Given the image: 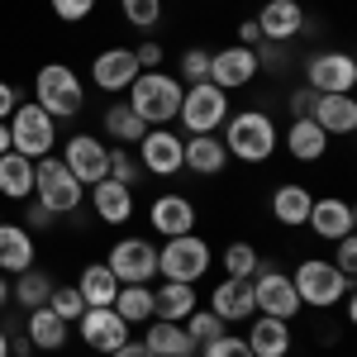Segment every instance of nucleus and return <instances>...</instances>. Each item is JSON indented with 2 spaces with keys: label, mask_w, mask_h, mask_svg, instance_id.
I'll list each match as a JSON object with an SVG mask.
<instances>
[{
  "label": "nucleus",
  "mask_w": 357,
  "mask_h": 357,
  "mask_svg": "<svg viewBox=\"0 0 357 357\" xmlns=\"http://www.w3.org/2000/svg\"><path fill=\"white\" fill-rule=\"evenodd\" d=\"M220 143L229 148V162H243V167H262L276 158L281 148V129L267 110H234L220 129Z\"/></svg>",
  "instance_id": "nucleus-1"
},
{
  "label": "nucleus",
  "mask_w": 357,
  "mask_h": 357,
  "mask_svg": "<svg viewBox=\"0 0 357 357\" xmlns=\"http://www.w3.org/2000/svg\"><path fill=\"white\" fill-rule=\"evenodd\" d=\"M181 96H186V86L176 82L172 72H162V67H153V72H138L134 86L124 91L129 110H134L138 119L148 124V129H167V124H176Z\"/></svg>",
  "instance_id": "nucleus-2"
},
{
  "label": "nucleus",
  "mask_w": 357,
  "mask_h": 357,
  "mask_svg": "<svg viewBox=\"0 0 357 357\" xmlns=\"http://www.w3.org/2000/svg\"><path fill=\"white\" fill-rule=\"evenodd\" d=\"M33 105L53 114V119H77L86 110V82L77 67L67 62H43L33 72Z\"/></svg>",
  "instance_id": "nucleus-3"
},
{
  "label": "nucleus",
  "mask_w": 357,
  "mask_h": 357,
  "mask_svg": "<svg viewBox=\"0 0 357 357\" xmlns=\"http://www.w3.org/2000/svg\"><path fill=\"white\" fill-rule=\"evenodd\" d=\"M215 267V248L205 243L200 234H176L158 243V281H186L200 286Z\"/></svg>",
  "instance_id": "nucleus-4"
},
{
  "label": "nucleus",
  "mask_w": 357,
  "mask_h": 357,
  "mask_svg": "<svg viewBox=\"0 0 357 357\" xmlns=\"http://www.w3.org/2000/svg\"><path fill=\"white\" fill-rule=\"evenodd\" d=\"M33 200H38L43 210H53L57 220H67V215H77L86 205V186L62 167L57 153H48V158L33 162Z\"/></svg>",
  "instance_id": "nucleus-5"
},
{
  "label": "nucleus",
  "mask_w": 357,
  "mask_h": 357,
  "mask_svg": "<svg viewBox=\"0 0 357 357\" xmlns=\"http://www.w3.org/2000/svg\"><path fill=\"white\" fill-rule=\"evenodd\" d=\"M291 286H296L305 310H329L353 291V276H343L329 257H301L291 272Z\"/></svg>",
  "instance_id": "nucleus-6"
},
{
  "label": "nucleus",
  "mask_w": 357,
  "mask_h": 357,
  "mask_svg": "<svg viewBox=\"0 0 357 357\" xmlns=\"http://www.w3.org/2000/svg\"><path fill=\"white\" fill-rule=\"evenodd\" d=\"M5 124H10V153H20V158H29V162L57 153V119L43 110V105H33V100L24 105V100H20Z\"/></svg>",
  "instance_id": "nucleus-7"
},
{
  "label": "nucleus",
  "mask_w": 357,
  "mask_h": 357,
  "mask_svg": "<svg viewBox=\"0 0 357 357\" xmlns=\"http://www.w3.org/2000/svg\"><path fill=\"white\" fill-rule=\"evenodd\" d=\"M105 267L119 276V286H153L158 281V243L143 234H124L110 243Z\"/></svg>",
  "instance_id": "nucleus-8"
},
{
  "label": "nucleus",
  "mask_w": 357,
  "mask_h": 357,
  "mask_svg": "<svg viewBox=\"0 0 357 357\" xmlns=\"http://www.w3.org/2000/svg\"><path fill=\"white\" fill-rule=\"evenodd\" d=\"M229 114H234V105H229V96H224L220 86L195 82V86H186V96H181L176 124H181L186 134H220Z\"/></svg>",
  "instance_id": "nucleus-9"
},
{
  "label": "nucleus",
  "mask_w": 357,
  "mask_h": 357,
  "mask_svg": "<svg viewBox=\"0 0 357 357\" xmlns=\"http://www.w3.org/2000/svg\"><path fill=\"white\" fill-rule=\"evenodd\" d=\"M252 286V310L257 314H272V319H286V324H296L301 319V296H296V286H291V272H276L262 262V272L248 281Z\"/></svg>",
  "instance_id": "nucleus-10"
},
{
  "label": "nucleus",
  "mask_w": 357,
  "mask_h": 357,
  "mask_svg": "<svg viewBox=\"0 0 357 357\" xmlns=\"http://www.w3.org/2000/svg\"><path fill=\"white\" fill-rule=\"evenodd\" d=\"M72 333L82 338L86 353H96V357H110L114 348H124V343L134 338V329L114 314V305H91L82 319L72 324Z\"/></svg>",
  "instance_id": "nucleus-11"
},
{
  "label": "nucleus",
  "mask_w": 357,
  "mask_h": 357,
  "mask_svg": "<svg viewBox=\"0 0 357 357\" xmlns=\"http://www.w3.org/2000/svg\"><path fill=\"white\" fill-rule=\"evenodd\" d=\"M305 86L319 96H353L357 91V57L343 48H324L305 62Z\"/></svg>",
  "instance_id": "nucleus-12"
},
{
  "label": "nucleus",
  "mask_w": 357,
  "mask_h": 357,
  "mask_svg": "<svg viewBox=\"0 0 357 357\" xmlns=\"http://www.w3.org/2000/svg\"><path fill=\"white\" fill-rule=\"evenodd\" d=\"M62 167L82 181V186H96V181H105V172H110V143H100V134H72L62 143Z\"/></svg>",
  "instance_id": "nucleus-13"
},
{
  "label": "nucleus",
  "mask_w": 357,
  "mask_h": 357,
  "mask_svg": "<svg viewBox=\"0 0 357 357\" xmlns=\"http://www.w3.org/2000/svg\"><path fill=\"white\" fill-rule=\"evenodd\" d=\"M138 167H143V176H158V181H172L176 172H181V134L167 124V129H148V134L138 138Z\"/></svg>",
  "instance_id": "nucleus-14"
},
{
  "label": "nucleus",
  "mask_w": 357,
  "mask_h": 357,
  "mask_svg": "<svg viewBox=\"0 0 357 357\" xmlns=\"http://www.w3.org/2000/svg\"><path fill=\"white\" fill-rule=\"evenodd\" d=\"M195 224H200V210H195L191 195L181 191H162L148 200V229L158 234V238H176V234H195Z\"/></svg>",
  "instance_id": "nucleus-15"
},
{
  "label": "nucleus",
  "mask_w": 357,
  "mask_h": 357,
  "mask_svg": "<svg viewBox=\"0 0 357 357\" xmlns=\"http://www.w3.org/2000/svg\"><path fill=\"white\" fill-rule=\"evenodd\" d=\"M257 72H262V67H257V53L243 48V43H229V48H215V53H210V86H220L224 96L252 86Z\"/></svg>",
  "instance_id": "nucleus-16"
},
{
  "label": "nucleus",
  "mask_w": 357,
  "mask_h": 357,
  "mask_svg": "<svg viewBox=\"0 0 357 357\" xmlns=\"http://www.w3.org/2000/svg\"><path fill=\"white\" fill-rule=\"evenodd\" d=\"M143 72L138 67V57L134 48H100V53L91 57V86L100 91V96H124L129 86H134V77Z\"/></svg>",
  "instance_id": "nucleus-17"
},
{
  "label": "nucleus",
  "mask_w": 357,
  "mask_h": 357,
  "mask_svg": "<svg viewBox=\"0 0 357 357\" xmlns=\"http://www.w3.org/2000/svg\"><path fill=\"white\" fill-rule=\"evenodd\" d=\"M305 229L314 234V238H324V243H338L343 234H353L357 229V210L353 200H343V195H314V205H310V220Z\"/></svg>",
  "instance_id": "nucleus-18"
},
{
  "label": "nucleus",
  "mask_w": 357,
  "mask_h": 357,
  "mask_svg": "<svg viewBox=\"0 0 357 357\" xmlns=\"http://www.w3.org/2000/svg\"><path fill=\"white\" fill-rule=\"evenodd\" d=\"M86 200H91V215L100 224H110V229H124V224L134 220L138 200H134V186H124V181H96V186H86Z\"/></svg>",
  "instance_id": "nucleus-19"
},
{
  "label": "nucleus",
  "mask_w": 357,
  "mask_h": 357,
  "mask_svg": "<svg viewBox=\"0 0 357 357\" xmlns=\"http://www.w3.org/2000/svg\"><path fill=\"white\" fill-rule=\"evenodd\" d=\"M257 29H262L267 43H286V48H291L305 29H310V20H305L301 0H267V5L257 10Z\"/></svg>",
  "instance_id": "nucleus-20"
},
{
  "label": "nucleus",
  "mask_w": 357,
  "mask_h": 357,
  "mask_svg": "<svg viewBox=\"0 0 357 357\" xmlns=\"http://www.w3.org/2000/svg\"><path fill=\"white\" fill-rule=\"evenodd\" d=\"M229 167V148L220 143V134H181V172L215 181Z\"/></svg>",
  "instance_id": "nucleus-21"
},
{
  "label": "nucleus",
  "mask_w": 357,
  "mask_h": 357,
  "mask_svg": "<svg viewBox=\"0 0 357 357\" xmlns=\"http://www.w3.org/2000/svg\"><path fill=\"white\" fill-rule=\"evenodd\" d=\"M248 353L252 357H291L296 348V333L286 319H272V314H252L248 319V333H243Z\"/></svg>",
  "instance_id": "nucleus-22"
},
{
  "label": "nucleus",
  "mask_w": 357,
  "mask_h": 357,
  "mask_svg": "<svg viewBox=\"0 0 357 357\" xmlns=\"http://www.w3.org/2000/svg\"><path fill=\"white\" fill-rule=\"evenodd\" d=\"M24 333H29V343H33V353H62L72 343V324L62 314H53L48 305H38V310L24 314Z\"/></svg>",
  "instance_id": "nucleus-23"
},
{
  "label": "nucleus",
  "mask_w": 357,
  "mask_h": 357,
  "mask_svg": "<svg viewBox=\"0 0 357 357\" xmlns=\"http://www.w3.org/2000/svg\"><path fill=\"white\" fill-rule=\"evenodd\" d=\"M205 310H215L224 324H248L257 310H252V286L248 281H234V276H224L215 281V291H210V305Z\"/></svg>",
  "instance_id": "nucleus-24"
},
{
  "label": "nucleus",
  "mask_w": 357,
  "mask_h": 357,
  "mask_svg": "<svg viewBox=\"0 0 357 357\" xmlns=\"http://www.w3.org/2000/svg\"><path fill=\"white\" fill-rule=\"evenodd\" d=\"M281 148H286L296 162H324V158H329V134L305 114V119H291V124H286Z\"/></svg>",
  "instance_id": "nucleus-25"
},
{
  "label": "nucleus",
  "mask_w": 357,
  "mask_h": 357,
  "mask_svg": "<svg viewBox=\"0 0 357 357\" xmlns=\"http://www.w3.org/2000/svg\"><path fill=\"white\" fill-rule=\"evenodd\" d=\"M33 257H38L33 234H29L24 224L0 220V272H5V276H20V272L33 267Z\"/></svg>",
  "instance_id": "nucleus-26"
},
{
  "label": "nucleus",
  "mask_w": 357,
  "mask_h": 357,
  "mask_svg": "<svg viewBox=\"0 0 357 357\" xmlns=\"http://www.w3.org/2000/svg\"><path fill=\"white\" fill-rule=\"evenodd\" d=\"M310 119L329 138H348V134H357V100L353 96H314Z\"/></svg>",
  "instance_id": "nucleus-27"
},
{
  "label": "nucleus",
  "mask_w": 357,
  "mask_h": 357,
  "mask_svg": "<svg viewBox=\"0 0 357 357\" xmlns=\"http://www.w3.org/2000/svg\"><path fill=\"white\" fill-rule=\"evenodd\" d=\"M195 305H200V291L186 286V281H162V286H153V319L186 324V314H191Z\"/></svg>",
  "instance_id": "nucleus-28"
},
{
  "label": "nucleus",
  "mask_w": 357,
  "mask_h": 357,
  "mask_svg": "<svg viewBox=\"0 0 357 357\" xmlns=\"http://www.w3.org/2000/svg\"><path fill=\"white\" fill-rule=\"evenodd\" d=\"M310 205H314L310 186H301V181H281V186L272 191V220L281 224V229H305Z\"/></svg>",
  "instance_id": "nucleus-29"
},
{
  "label": "nucleus",
  "mask_w": 357,
  "mask_h": 357,
  "mask_svg": "<svg viewBox=\"0 0 357 357\" xmlns=\"http://www.w3.org/2000/svg\"><path fill=\"white\" fill-rule=\"evenodd\" d=\"M100 134L110 143H119V148H138V138L148 134V124L129 110V100H114V105L100 110Z\"/></svg>",
  "instance_id": "nucleus-30"
},
{
  "label": "nucleus",
  "mask_w": 357,
  "mask_h": 357,
  "mask_svg": "<svg viewBox=\"0 0 357 357\" xmlns=\"http://www.w3.org/2000/svg\"><path fill=\"white\" fill-rule=\"evenodd\" d=\"M143 348L153 357H181V353H195V338L181 324H167V319H148L143 324Z\"/></svg>",
  "instance_id": "nucleus-31"
},
{
  "label": "nucleus",
  "mask_w": 357,
  "mask_h": 357,
  "mask_svg": "<svg viewBox=\"0 0 357 357\" xmlns=\"http://www.w3.org/2000/svg\"><path fill=\"white\" fill-rule=\"evenodd\" d=\"M53 276L43 272L38 262L29 267V272H20V276H10V305H20V310H38V305H48V296H53Z\"/></svg>",
  "instance_id": "nucleus-32"
},
{
  "label": "nucleus",
  "mask_w": 357,
  "mask_h": 357,
  "mask_svg": "<svg viewBox=\"0 0 357 357\" xmlns=\"http://www.w3.org/2000/svg\"><path fill=\"white\" fill-rule=\"evenodd\" d=\"M77 291H82L86 310H91V305H114V296H119V276H114L105 262H86L82 276H77Z\"/></svg>",
  "instance_id": "nucleus-33"
},
{
  "label": "nucleus",
  "mask_w": 357,
  "mask_h": 357,
  "mask_svg": "<svg viewBox=\"0 0 357 357\" xmlns=\"http://www.w3.org/2000/svg\"><path fill=\"white\" fill-rule=\"evenodd\" d=\"M0 195L5 200H33V162L20 158V153H5L0 158Z\"/></svg>",
  "instance_id": "nucleus-34"
},
{
  "label": "nucleus",
  "mask_w": 357,
  "mask_h": 357,
  "mask_svg": "<svg viewBox=\"0 0 357 357\" xmlns=\"http://www.w3.org/2000/svg\"><path fill=\"white\" fill-rule=\"evenodd\" d=\"M114 314H119L129 329H143V324L153 319V286H119Z\"/></svg>",
  "instance_id": "nucleus-35"
},
{
  "label": "nucleus",
  "mask_w": 357,
  "mask_h": 357,
  "mask_svg": "<svg viewBox=\"0 0 357 357\" xmlns=\"http://www.w3.org/2000/svg\"><path fill=\"white\" fill-rule=\"evenodd\" d=\"M220 262H224V276H234V281H252V276L262 272V262H267V257L248 243V238H234V243L220 252Z\"/></svg>",
  "instance_id": "nucleus-36"
},
{
  "label": "nucleus",
  "mask_w": 357,
  "mask_h": 357,
  "mask_svg": "<svg viewBox=\"0 0 357 357\" xmlns=\"http://www.w3.org/2000/svg\"><path fill=\"white\" fill-rule=\"evenodd\" d=\"M181 329L191 333V338H195V348H200V343H210V338H220V333L229 329V324H224V319L215 314V310H205V305H195L191 314H186V324H181Z\"/></svg>",
  "instance_id": "nucleus-37"
},
{
  "label": "nucleus",
  "mask_w": 357,
  "mask_h": 357,
  "mask_svg": "<svg viewBox=\"0 0 357 357\" xmlns=\"http://www.w3.org/2000/svg\"><path fill=\"white\" fill-rule=\"evenodd\" d=\"M119 5V20L129 29H153L162 20V0H114Z\"/></svg>",
  "instance_id": "nucleus-38"
},
{
  "label": "nucleus",
  "mask_w": 357,
  "mask_h": 357,
  "mask_svg": "<svg viewBox=\"0 0 357 357\" xmlns=\"http://www.w3.org/2000/svg\"><path fill=\"white\" fill-rule=\"evenodd\" d=\"M48 310H53V314H62L67 324H77V319L86 314V301H82V291H77V281H72V286H67V281H62V286H53Z\"/></svg>",
  "instance_id": "nucleus-39"
},
{
  "label": "nucleus",
  "mask_w": 357,
  "mask_h": 357,
  "mask_svg": "<svg viewBox=\"0 0 357 357\" xmlns=\"http://www.w3.org/2000/svg\"><path fill=\"white\" fill-rule=\"evenodd\" d=\"M176 82H181V86L210 82V48H186L181 62H176Z\"/></svg>",
  "instance_id": "nucleus-40"
},
{
  "label": "nucleus",
  "mask_w": 357,
  "mask_h": 357,
  "mask_svg": "<svg viewBox=\"0 0 357 357\" xmlns=\"http://www.w3.org/2000/svg\"><path fill=\"white\" fill-rule=\"evenodd\" d=\"M110 181H124V186H134L138 176H143V167H138V153L134 148H119L110 143V172H105Z\"/></svg>",
  "instance_id": "nucleus-41"
},
{
  "label": "nucleus",
  "mask_w": 357,
  "mask_h": 357,
  "mask_svg": "<svg viewBox=\"0 0 357 357\" xmlns=\"http://www.w3.org/2000/svg\"><path fill=\"white\" fill-rule=\"evenodd\" d=\"M195 353H200V357H252V353H248V343H243V333H229V329H224L220 338H210V343H200Z\"/></svg>",
  "instance_id": "nucleus-42"
},
{
  "label": "nucleus",
  "mask_w": 357,
  "mask_h": 357,
  "mask_svg": "<svg viewBox=\"0 0 357 357\" xmlns=\"http://www.w3.org/2000/svg\"><path fill=\"white\" fill-rule=\"evenodd\" d=\"M96 5H100V0H48V10H53L62 24H86V20L96 15Z\"/></svg>",
  "instance_id": "nucleus-43"
},
{
  "label": "nucleus",
  "mask_w": 357,
  "mask_h": 357,
  "mask_svg": "<svg viewBox=\"0 0 357 357\" xmlns=\"http://www.w3.org/2000/svg\"><path fill=\"white\" fill-rule=\"evenodd\" d=\"M329 262L343 276H357V238H353V234H343V238L333 243V257H329Z\"/></svg>",
  "instance_id": "nucleus-44"
},
{
  "label": "nucleus",
  "mask_w": 357,
  "mask_h": 357,
  "mask_svg": "<svg viewBox=\"0 0 357 357\" xmlns=\"http://www.w3.org/2000/svg\"><path fill=\"white\" fill-rule=\"evenodd\" d=\"M134 57H138V67H143V72H153V67H162L167 48L158 43V38H138V43H134Z\"/></svg>",
  "instance_id": "nucleus-45"
},
{
  "label": "nucleus",
  "mask_w": 357,
  "mask_h": 357,
  "mask_svg": "<svg viewBox=\"0 0 357 357\" xmlns=\"http://www.w3.org/2000/svg\"><path fill=\"white\" fill-rule=\"evenodd\" d=\"M53 224H57L53 210H43L38 200H24V229L29 234H43V229H53Z\"/></svg>",
  "instance_id": "nucleus-46"
},
{
  "label": "nucleus",
  "mask_w": 357,
  "mask_h": 357,
  "mask_svg": "<svg viewBox=\"0 0 357 357\" xmlns=\"http://www.w3.org/2000/svg\"><path fill=\"white\" fill-rule=\"evenodd\" d=\"M252 53H257V67H262V72H281V62H286V43H267V38H262Z\"/></svg>",
  "instance_id": "nucleus-47"
},
{
  "label": "nucleus",
  "mask_w": 357,
  "mask_h": 357,
  "mask_svg": "<svg viewBox=\"0 0 357 357\" xmlns=\"http://www.w3.org/2000/svg\"><path fill=\"white\" fill-rule=\"evenodd\" d=\"M314 96H319V91H310V86H296V91H291V119H305V114L314 110Z\"/></svg>",
  "instance_id": "nucleus-48"
},
{
  "label": "nucleus",
  "mask_w": 357,
  "mask_h": 357,
  "mask_svg": "<svg viewBox=\"0 0 357 357\" xmlns=\"http://www.w3.org/2000/svg\"><path fill=\"white\" fill-rule=\"evenodd\" d=\"M15 105H20V91H15L10 82H0V119H10V114H15Z\"/></svg>",
  "instance_id": "nucleus-49"
},
{
  "label": "nucleus",
  "mask_w": 357,
  "mask_h": 357,
  "mask_svg": "<svg viewBox=\"0 0 357 357\" xmlns=\"http://www.w3.org/2000/svg\"><path fill=\"white\" fill-rule=\"evenodd\" d=\"M238 43H243V48H257V43H262V29H257V20H243V24H238Z\"/></svg>",
  "instance_id": "nucleus-50"
},
{
  "label": "nucleus",
  "mask_w": 357,
  "mask_h": 357,
  "mask_svg": "<svg viewBox=\"0 0 357 357\" xmlns=\"http://www.w3.org/2000/svg\"><path fill=\"white\" fill-rule=\"evenodd\" d=\"M10 357H33V343H29V333H10Z\"/></svg>",
  "instance_id": "nucleus-51"
},
{
  "label": "nucleus",
  "mask_w": 357,
  "mask_h": 357,
  "mask_svg": "<svg viewBox=\"0 0 357 357\" xmlns=\"http://www.w3.org/2000/svg\"><path fill=\"white\" fill-rule=\"evenodd\" d=\"M110 357H153V353L143 348V338H129V343H124V348H114Z\"/></svg>",
  "instance_id": "nucleus-52"
},
{
  "label": "nucleus",
  "mask_w": 357,
  "mask_h": 357,
  "mask_svg": "<svg viewBox=\"0 0 357 357\" xmlns=\"http://www.w3.org/2000/svg\"><path fill=\"white\" fill-rule=\"evenodd\" d=\"M5 310H10V276L0 272V314H5Z\"/></svg>",
  "instance_id": "nucleus-53"
},
{
  "label": "nucleus",
  "mask_w": 357,
  "mask_h": 357,
  "mask_svg": "<svg viewBox=\"0 0 357 357\" xmlns=\"http://www.w3.org/2000/svg\"><path fill=\"white\" fill-rule=\"evenodd\" d=\"M5 153H10V124L0 119V158H5Z\"/></svg>",
  "instance_id": "nucleus-54"
},
{
  "label": "nucleus",
  "mask_w": 357,
  "mask_h": 357,
  "mask_svg": "<svg viewBox=\"0 0 357 357\" xmlns=\"http://www.w3.org/2000/svg\"><path fill=\"white\" fill-rule=\"evenodd\" d=\"M0 357H10V329L0 324Z\"/></svg>",
  "instance_id": "nucleus-55"
},
{
  "label": "nucleus",
  "mask_w": 357,
  "mask_h": 357,
  "mask_svg": "<svg viewBox=\"0 0 357 357\" xmlns=\"http://www.w3.org/2000/svg\"><path fill=\"white\" fill-rule=\"evenodd\" d=\"M181 357H200V353H181Z\"/></svg>",
  "instance_id": "nucleus-56"
}]
</instances>
